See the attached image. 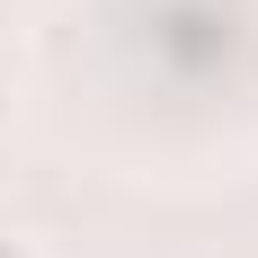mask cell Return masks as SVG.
Listing matches in <instances>:
<instances>
[{"label":"cell","instance_id":"obj_1","mask_svg":"<svg viewBox=\"0 0 258 258\" xmlns=\"http://www.w3.org/2000/svg\"><path fill=\"white\" fill-rule=\"evenodd\" d=\"M0 258H36V240H9V232H0Z\"/></svg>","mask_w":258,"mask_h":258}]
</instances>
